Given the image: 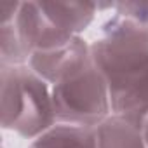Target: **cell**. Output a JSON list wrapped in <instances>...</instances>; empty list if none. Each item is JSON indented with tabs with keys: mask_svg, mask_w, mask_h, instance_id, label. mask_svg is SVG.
Segmentation results:
<instances>
[{
	"mask_svg": "<svg viewBox=\"0 0 148 148\" xmlns=\"http://www.w3.org/2000/svg\"><path fill=\"white\" fill-rule=\"evenodd\" d=\"M0 122L32 141L58 124L51 87L28 64L0 66Z\"/></svg>",
	"mask_w": 148,
	"mask_h": 148,
	"instance_id": "6da1fadb",
	"label": "cell"
},
{
	"mask_svg": "<svg viewBox=\"0 0 148 148\" xmlns=\"http://www.w3.org/2000/svg\"><path fill=\"white\" fill-rule=\"evenodd\" d=\"M99 32V37L91 42V59L113 94L148 70V26L115 14L101 25Z\"/></svg>",
	"mask_w": 148,
	"mask_h": 148,
	"instance_id": "7a4b0ae2",
	"label": "cell"
},
{
	"mask_svg": "<svg viewBox=\"0 0 148 148\" xmlns=\"http://www.w3.org/2000/svg\"><path fill=\"white\" fill-rule=\"evenodd\" d=\"M51 92L58 124L94 129L112 115L108 82L92 59L77 75L52 86Z\"/></svg>",
	"mask_w": 148,
	"mask_h": 148,
	"instance_id": "3957f363",
	"label": "cell"
},
{
	"mask_svg": "<svg viewBox=\"0 0 148 148\" xmlns=\"http://www.w3.org/2000/svg\"><path fill=\"white\" fill-rule=\"evenodd\" d=\"M89 63L91 44L82 37H75L64 45L33 52L28 66L49 86H56L77 75Z\"/></svg>",
	"mask_w": 148,
	"mask_h": 148,
	"instance_id": "277c9868",
	"label": "cell"
},
{
	"mask_svg": "<svg viewBox=\"0 0 148 148\" xmlns=\"http://www.w3.org/2000/svg\"><path fill=\"white\" fill-rule=\"evenodd\" d=\"M14 25H16V30L25 47L30 51V54L37 51H47V49L64 45L75 38V37H68L63 32H59L51 23V19L45 16L40 4L33 2V0L21 2Z\"/></svg>",
	"mask_w": 148,
	"mask_h": 148,
	"instance_id": "5b68a950",
	"label": "cell"
},
{
	"mask_svg": "<svg viewBox=\"0 0 148 148\" xmlns=\"http://www.w3.org/2000/svg\"><path fill=\"white\" fill-rule=\"evenodd\" d=\"M51 23L68 37H80L94 21L98 5L96 2H77V0H42L38 2Z\"/></svg>",
	"mask_w": 148,
	"mask_h": 148,
	"instance_id": "8992f818",
	"label": "cell"
},
{
	"mask_svg": "<svg viewBox=\"0 0 148 148\" xmlns=\"http://www.w3.org/2000/svg\"><path fill=\"white\" fill-rule=\"evenodd\" d=\"M94 132L96 148H148L143 127L117 113L94 127Z\"/></svg>",
	"mask_w": 148,
	"mask_h": 148,
	"instance_id": "52a82bcc",
	"label": "cell"
},
{
	"mask_svg": "<svg viewBox=\"0 0 148 148\" xmlns=\"http://www.w3.org/2000/svg\"><path fill=\"white\" fill-rule=\"evenodd\" d=\"M110 99L112 113L122 115L145 129L148 124V70L125 89L110 94Z\"/></svg>",
	"mask_w": 148,
	"mask_h": 148,
	"instance_id": "ba28073f",
	"label": "cell"
},
{
	"mask_svg": "<svg viewBox=\"0 0 148 148\" xmlns=\"http://www.w3.org/2000/svg\"><path fill=\"white\" fill-rule=\"evenodd\" d=\"M28 148H96V132L91 127L56 124L35 138Z\"/></svg>",
	"mask_w": 148,
	"mask_h": 148,
	"instance_id": "9c48e42d",
	"label": "cell"
},
{
	"mask_svg": "<svg viewBox=\"0 0 148 148\" xmlns=\"http://www.w3.org/2000/svg\"><path fill=\"white\" fill-rule=\"evenodd\" d=\"M30 51L25 47L14 21L0 25V66H23L30 63Z\"/></svg>",
	"mask_w": 148,
	"mask_h": 148,
	"instance_id": "30bf717a",
	"label": "cell"
},
{
	"mask_svg": "<svg viewBox=\"0 0 148 148\" xmlns=\"http://www.w3.org/2000/svg\"><path fill=\"white\" fill-rule=\"evenodd\" d=\"M115 14L131 19L138 25L148 26V0H136V2H131V0H124V2H115L113 7Z\"/></svg>",
	"mask_w": 148,
	"mask_h": 148,
	"instance_id": "8fae6325",
	"label": "cell"
},
{
	"mask_svg": "<svg viewBox=\"0 0 148 148\" xmlns=\"http://www.w3.org/2000/svg\"><path fill=\"white\" fill-rule=\"evenodd\" d=\"M143 132H145V139H146V146H148V124L145 125V129H143Z\"/></svg>",
	"mask_w": 148,
	"mask_h": 148,
	"instance_id": "7c38bea8",
	"label": "cell"
}]
</instances>
